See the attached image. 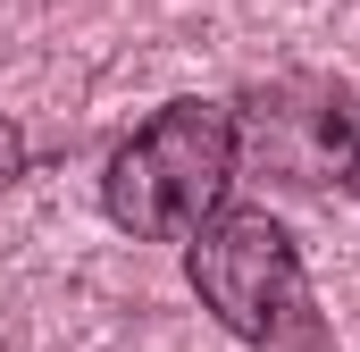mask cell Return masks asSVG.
Masks as SVG:
<instances>
[{
	"instance_id": "obj_1",
	"label": "cell",
	"mask_w": 360,
	"mask_h": 352,
	"mask_svg": "<svg viewBox=\"0 0 360 352\" xmlns=\"http://www.w3.org/2000/svg\"><path fill=\"white\" fill-rule=\"evenodd\" d=\"M235 151H243V126L226 101H168L151 126H134L109 151L101 210L143 244H193L226 210Z\"/></svg>"
},
{
	"instance_id": "obj_2",
	"label": "cell",
	"mask_w": 360,
	"mask_h": 352,
	"mask_svg": "<svg viewBox=\"0 0 360 352\" xmlns=\"http://www.w3.org/2000/svg\"><path fill=\"white\" fill-rule=\"evenodd\" d=\"M184 277L201 294V310L252 352H335L327 319L310 302V277L293 235L269 210H218L193 244H184Z\"/></svg>"
},
{
	"instance_id": "obj_3",
	"label": "cell",
	"mask_w": 360,
	"mask_h": 352,
	"mask_svg": "<svg viewBox=\"0 0 360 352\" xmlns=\"http://www.w3.org/2000/svg\"><path fill=\"white\" fill-rule=\"evenodd\" d=\"M25 176V134H17V118H0V193Z\"/></svg>"
}]
</instances>
